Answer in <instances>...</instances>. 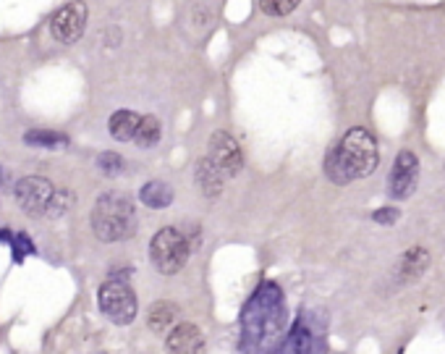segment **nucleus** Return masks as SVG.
Listing matches in <instances>:
<instances>
[{"instance_id":"4468645a","label":"nucleus","mask_w":445,"mask_h":354,"mask_svg":"<svg viewBox=\"0 0 445 354\" xmlns=\"http://www.w3.org/2000/svg\"><path fill=\"white\" fill-rule=\"evenodd\" d=\"M178 320V307L173 302H155L150 307V315H147V323L150 328L157 333V336H165L168 330L176 326Z\"/></svg>"},{"instance_id":"f03ea898","label":"nucleus","mask_w":445,"mask_h":354,"mask_svg":"<svg viewBox=\"0 0 445 354\" xmlns=\"http://www.w3.org/2000/svg\"><path fill=\"white\" fill-rule=\"evenodd\" d=\"M380 163L377 140L367 129L356 126L343 134V140L325 158V174L333 184H351L356 178L369 176Z\"/></svg>"},{"instance_id":"423d86ee","label":"nucleus","mask_w":445,"mask_h":354,"mask_svg":"<svg viewBox=\"0 0 445 354\" xmlns=\"http://www.w3.org/2000/svg\"><path fill=\"white\" fill-rule=\"evenodd\" d=\"M97 305H100V312L116 326H129L137 318V294L121 278H110L100 286Z\"/></svg>"},{"instance_id":"412c9836","label":"nucleus","mask_w":445,"mask_h":354,"mask_svg":"<svg viewBox=\"0 0 445 354\" xmlns=\"http://www.w3.org/2000/svg\"><path fill=\"white\" fill-rule=\"evenodd\" d=\"M11 252H13V260L16 262H24V258H29V255H35V244H32V239L26 234H13L11 239Z\"/></svg>"},{"instance_id":"0eeeda50","label":"nucleus","mask_w":445,"mask_h":354,"mask_svg":"<svg viewBox=\"0 0 445 354\" xmlns=\"http://www.w3.org/2000/svg\"><path fill=\"white\" fill-rule=\"evenodd\" d=\"M417 184H419V158L411 150H401L387 176V194L393 200H406L417 192Z\"/></svg>"},{"instance_id":"6e6552de","label":"nucleus","mask_w":445,"mask_h":354,"mask_svg":"<svg viewBox=\"0 0 445 354\" xmlns=\"http://www.w3.org/2000/svg\"><path fill=\"white\" fill-rule=\"evenodd\" d=\"M53 184L42 176H24L16 187H13V197L19 202L26 215H45V208L50 197H53Z\"/></svg>"},{"instance_id":"393cba45","label":"nucleus","mask_w":445,"mask_h":354,"mask_svg":"<svg viewBox=\"0 0 445 354\" xmlns=\"http://www.w3.org/2000/svg\"><path fill=\"white\" fill-rule=\"evenodd\" d=\"M6 184H8V171H6L3 165H0V189L6 187Z\"/></svg>"},{"instance_id":"b1692460","label":"nucleus","mask_w":445,"mask_h":354,"mask_svg":"<svg viewBox=\"0 0 445 354\" xmlns=\"http://www.w3.org/2000/svg\"><path fill=\"white\" fill-rule=\"evenodd\" d=\"M11 239H13L11 228H0V242H3V244H11Z\"/></svg>"},{"instance_id":"f8f14e48","label":"nucleus","mask_w":445,"mask_h":354,"mask_svg":"<svg viewBox=\"0 0 445 354\" xmlns=\"http://www.w3.org/2000/svg\"><path fill=\"white\" fill-rule=\"evenodd\" d=\"M194 178H197V187L202 189V194H204V197H210V200L220 197L225 176H222V171L215 163H212L210 158H202L200 163H197Z\"/></svg>"},{"instance_id":"9b49d317","label":"nucleus","mask_w":445,"mask_h":354,"mask_svg":"<svg viewBox=\"0 0 445 354\" xmlns=\"http://www.w3.org/2000/svg\"><path fill=\"white\" fill-rule=\"evenodd\" d=\"M168 333L165 354H204V336L194 323H178Z\"/></svg>"},{"instance_id":"7ed1b4c3","label":"nucleus","mask_w":445,"mask_h":354,"mask_svg":"<svg viewBox=\"0 0 445 354\" xmlns=\"http://www.w3.org/2000/svg\"><path fill=\"white\" fill-rule=\"evenodd\" d=\"M92 231L100 242H123L137 234V212L129 197L107 192L94 202Z\"/></svg>"},{"instance_id":"4be33fe9","label":"nucleus","mask_w":445,"mask_h":354,"mask_svg":"<svg viewBox=\"0 0 445 354\" xmlns=\"http://www.w3.org/2000/svg\"><path fill=\"white\" fill-rule=\"evenodd\" d=\"M302 0H259V8L268 16H286L291 13Z\"/></svg>"},{"instance_id":"1a4fd4ad","label":"nucleus","mask_w":445,"mask_h":354,"mask_svg":"<svg viewBox=\"0 0 445 354\" xmlns=\"http://www.w3.org/2000/svg\"><path fill=\"white\" fill-rule=\"evenodd\" d=\"M207 158L220 168L225 178L238 176L241 168H244V155H241L238 142L225 131H215L210 137V155Z\"/></svg>"},{"instance_id":"2eb2a0df","label":"nucleus","mask_w":445,"mask_h":354,"mask_svg":"<svg viewBox=\"0 0 445 354\" xmlns=\"http://www.w3.org/2000/svg\"><path fill=\"white\" fill-rule=\"evenodd\" d=\"M139 118L134 110H116L113 116H110V124H107V129L110 134L116 137L118 142H134V134H137V126H139Z\"/></svg>"},{"instance_id":"6ab92c4d","label":"nucleus","mask_w":445,"mask_h":354,"mask_svg":"<svg viewBox=\"0 0 445 354\" xmlns=\"http://www.w3.org/2000/svg\"><path fill=\"white\" fill-rule=\"evenodd\" d=\"M71 205H73V194H71L69 189H53V197L47 202L45 215L47 218H58V215L71 210Z\"/></svg>"},{"instance_id":"9d476101","label":"nucleus","mask_w":445,"mask_h":354,"mask_svg":"<svg viewBox=\"0 0 445 354\" xmlns=\"http://www.w3.org/2000/svg\"><path fill=\"white\" fill-rule=\"evenodd\" d=\"M84 24H87V6L84 3H69V6H63L55 16H53V22H50V32L53 37L63 42V45H71V42H76L84 32Z\"/></svg>"},{"instance_id":"aec40b11","label":"nucleus","mask_w":445,"mask_h":354,"mask_svg":"<svg viewBox=\"0 0 445 354\" xmlns=\"http://www.w3.org/2000/svg\"><path fill=\"white\" fill-rule=\"evenodd\" d=\"M97 168L105 174V176H118V174H123V158L118 153H100L97 155Z\"/></svg>"},{"instance_id":"39448f33","label":"nucleus","mask_w":445,"mask_h":354,"mask_svg":"<svg viewBox=\"0 0 445 354\" xmlns=\"http://www.w3.org/2000/svg\"><path fill=\"white\" fill-rule=\"evenodd\" d=\"M191 247H189V239L178 228H160L150 242V258H152L155 268L163 273V276H173L186 265Z\"/></svg>"},{"instance_id":"ddd939ff","label":"nucleus","mask_w":445,"mask_h":354,"mask_svg":"<svg viewBox=\"0 0 445 354\" xmlns=\"http://www.w3.org/2000/svg\"><path fill=\"white\" fill-rule=\"evenodd\" d=\"M427 265H430V252L424 247H411L403 252V258H401V265H399V276L401 281H414V278H419L424 271H427Z\"/></svg>"},{"instance_id":"20e7f679","label":"nucleus","mask_w":445,"mask_h":354,"mask_svg":"<svg viewBox=\"0 0 445 354\" xmlns=\"http://www.w3.org/2000/svg\"><path fill=\"white\" fill-rule=\"evenodd\" d=\"M328 344H325V326L322 320L317 323L315 315L302 312L299 320L291 326L288 333H283V339L268 354H325Z\"/></svg>"},{"instance_id":"dca6fc26","label":"nucleus","mask_w":445,"mask_h":354,"mask_svg":"<svg viewBox=\"0 0 445 354\" xmlns=\"http://www.w3.org/2000/svg\"><path fill=\"white\" fill-rule=\"evenodd\" d=\"M139 200L144 202L147 208L160 210V208H168V205L173 202V189L168 187L165 181H147V184L139 189Z\"/></svg>"},{"instance_id":"a211bd4d","label":"nucleus","mask_w":445,"mask_h":354,"mask_svg":"<svg viewBox=\"0 0 445 354\" xmlns=\"http://www.w3.org/2000/svg\"><path fill=\"white\" fill-rule=\"evenodd\" d=\"M163 137V126L155 116H141L139 126H137V134H134V142L139 147H155Z\"/></svg>"},{"instance_id":"f257e3e1","label":"nucleus","mask_w":445,"mask_h":354,"mask_svg":"<svg viewBox=\"0 0 445 354\" xmlns=\"http://www.w3.org/2000/svg\"><path fill=\"white\" fill-rule=\"evenodd\" d=\"M286 299L275 281H262L241 310V352L268 354L286 333Z\"/></svg>"},{"instance_id":"f3484780","label":"nucleus","mask_w":445,"mask_h":354,"mask_svg":"<svg viewBox=\"0 0 445 354\" xmlns=\"http://www.w3.org/2000/svg\"><path fill=\"white\" fill-rule=\"evenodd\" d=\"M24 142L29 147H40V150H58L63 144H69V137L60 134V131H50V129H32L24 134Z\"/></svg>"},{"instance_id":"5701e85b","label":"nucleus","mask_w":445,"mask_h":354,"mask_svg":"<svg viewBox=\"0 0 445 354\" xmlns=\"http://www.w3.org/2000/svg\"><path fill=\"white\" fill-rule=\"evenodd\" d=\"M399 215H401V212L396 210V208H380V210H375V215H372V218H375L377 224L387 226V224H396V221H399Z\"/></svg>"}]
</instances>
